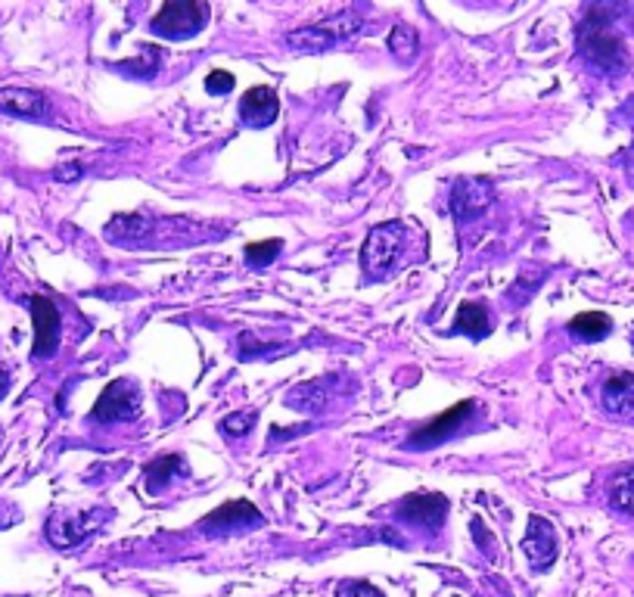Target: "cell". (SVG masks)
<instances>
[{
  "label": "cell",
  "instance_id": "1",
  "mask_svg": "<svg viewBox=\"0 0 634 597\" xmlns=\"http://www.w3.org/2000/svg\"><path fill=\"white\" fill-rule=\"evenodd\" d=\"M578 50L597 72H603L610 79H619L632 62L625 41L619 38V32H615L613 22L603 10H591L585 22L578 25Z\"/></svg>",
  "mask_w": 634,
  "mask_h": 597
},
{
  "label": "cell",
  "instance_id": "2",
  "mask_svg": "<svg viewBox=\"0 0 634 597\" xmlns=\"http://www.w3.org/2000/svg\"><path fill=\"white\" fill-rule=\"evenodd\" d=\"M410 227L402 222H383L368 234L364 240V252H361V268L370 274L373 280L390 277L392 271H398L408 262L410 249Z\"/></svg>",
  "mask_w": 634,
  "mask_h": 597
},
{
  "label": "cell",
  "instance_id": "3",
  "mask_svg": "<svg viewBox=\"0 0 634 597\" xmlns=\"http://www.w3.org/2000/svg\"><path fill=\"white\" fill-rule=\"evenodd\" d=\"M364 20L358 13H336L330 20L318 22V25H302L296 32L287 35V47L299 50V53H324V50H333L339 41H348L361 32Z\"/></svg>",
  "mask_w": 634,
  "mask_h": 597
},
{
  "label": "cell",
  "instance_id": "4",
  "mask_svg": "<svg viewBox=\"0 0 634 597\" xmlns=\"http://www.w3.org/2000/svg\"><path fill=\"white\" fill-rule=\"evenodd\" d=\"M205 20H208V7L200 0H171L153 16L149 28L159 38L184 41V38H193V35L203 32Z\"/></svg>",
  "mask_w": 634,
  "mask_h": 597
},
{
  "label": "cell",
  "instance_id": "5",
  "mask_svg": "<svg viewBox=\"0 0 634 597\" xmlns=\"http://www.w3.org/2000/svg\"><path fill=\"white\" fill-rule=\"evenodd\" d=\"M103 520H109V511L94 508V511H53L47 520V541L60 551L79 548L91 533H97Z\"/></svg>",
  "mask_w": 634,
  "mask_h": 597
},
{
  "label": "cell",
  "instance_id": "6",
  "mask_svg": "<svg viewBox=\"0 0 634 597\" xmlns=\"http://www.w3.org/2000/svg\"><path fill=\"white\" fill-rule=\"evenodd\" d=\"M144 414V398L134 380H112L106 390L100 392L91 420L100 423H124V420H137Z\"/></svg>",
  "mask_w": 634,
  "mask_h": 597
},
{
  "label": "cell",
  "instance_id": "7",
  "mask_svg": "<svg viewBox=\"0 0 634 597\" xmlns=\"http://www.w3.org/2000/svg\"><path fill=\"white\" fill-rule=\"evenodd\" d=\"M265 523V516L262 511L252 504V501H243V498H237V501H227L222 504L218 511H212L208 516H203V523H200V529H203L205 536H240V533H252V529H259Z\"/></svg>",
  "mask_w": 634,
  "mask_h": 597
},
{
  "label": "cell",
  "instance_id": "8",
  "mask_svg": "<svg viewBox=\"0 0 634 597\" xmlns=\"http://www.w3.org/2000/svg\"><path fill=\"white\" fill-rule=\"evenodd\" d=\"M28 309H32V324H35V346H32V358L35 361H50L62 339V318L53 299L47 296H28Z\"/></svg>",
  "mask_w": 634,
  "mask_h": 597
},
{
  "label": "cell",
  "instance_id": "9",
  "mask_svg": "<svg viewBox=\"0 0 634 597\" xmlns=\"http://www.w3.org/2000/svg\"><path fill=\"white\" fill-rule=\"evenodd\" d=\"M472 411H476V405H472L470 398L460 402V405H454V408H448L442 417H435V420H430L427 427H420L417 433H410V439L405 442V449H408V452H430L435 445L448 442L451 435H457L464 427H467V420H470Z\"/></svg>",
  "mask_w": 634,
  "mask_h": 597
},
{
  "label": "cell",
  "instance_id": "10",
  "mask_svg": "<svg viewBox=\"0 0 634 597\" xmlns=\"http://www.w3.org/2000/svg\"><path fill=\"white\" fill-rule=\"evenodd\" d=\"M491 200H494V184L489 178H460L451 187V212L460 225H467L479 212H486Z\"/></svg>",
  "mask_w": 634,
  "mask_h": 597
},
{
  "label": "cell",
  "instance_id": "11",
  "mask_svg": "<svg viewBox=\"0 0 634 597\" xmlns=\"http://www.w3.org/2000/svg\"><path fill=\"white\" fill-rule=\"evenodd\" d=\"M523 554L529 557V566L533 570H548L553 566V560L560 554V541H557V533H553L551 520L533 514L529 516V529L523 536Z\"/></svg>",
  "mask_w": 634,
  "mask_h": 597
},
{
  "label": "cell",
  "instance_id": "12",
  "mask_svg": "<svg viewBox=\"0 0 634 597\" xmlns=\"http://www.w3.org/2000/svg\"><path fill=\"white\" fill-rule=\"evenodd\" d=\"M445 514H448L445 494H408L398 504V520L410 523V526H420L427 533H439L445 523Z\"/></svg>",
  "mask_w": 634,
  "mask_h": 597
},
{
  "label": "cell",
  "instance_id": "13",
  "mask_svg": "<svg viewBox=\"0 0 634 597\" xmlns=\"http://www.w3.org/2000/svg\"><path fill=\"white\" fill-rule=\"evenodd\" d=\"M277 112H280L277 91L267 87V84L249 87L243 94V100H240V119H243V124H249V128H267V124H274Z\"/></svg>",
  "mask_w": 634,
  "mask_h": 597
},
{
  "label": "cell",
  "instance_id": "14",
  "mask_svg": "<svg viewBox=\"0 0 634 597\" xmlns=\"http://www.w3.org/2000/svg\"><path fill=\"white\" fill-rule=\"evenodd\" d=\"M600 405L619 420H634V373H610L600 386Z\"/></svg>",
  "mask_w": 634,
  "mask_h": 597
},
{
  "label": "cell",
  "instance_id": "15",
  "mask_svg": "<svg viewBox=\"0 0 634 597\" xmlns=\"http://www.w3.org/2000/svg\"><path fill=\"white\" fill-rule=\"evenodd\" d=\"M0 112L16 119H47L50 104L32 87H0Z\"/></svg>",
  "mask_w": 634,
  "mask_h": 597
},
{
  "label": "cell",
  "instance_id": "16",
  "mask_svg": "<svg viewBox=\"0 0 634 597\" xmlns=\"http://www.w3.org/2000/svg\"><path fill=\"white\" fill-rule=\"evenodd\" d=\"M190 474L184 464V457L181 454H163V457H156L149 467H146V489L156 494L168 489L175 479H184Z\"/></svg>",
  "mask_w": 634,
  "mask_h": 597
},
{
  "label": "cell",
  "instance_id": "17",
  "mask_svg": "<svg viewBox=\"0 0 634 597\" xmlns=\"http://www.w3.org/2000/svg\"><path fill=\"white\" fill-rule=\"evenodd\" d=\"M610 330H613V321L603 311H582L570 321V333L582 343H600L603 336H610Z\"/></svg>",
  "mask_w": 634,
  "mask_h": 597
},
{
  "label": "cell",
  "instance_id": "18",
  "mask_svg": "<svg viewBox=\"0 0 634 597\" xmlns=\"http://www.w3.org/2000/svg\"><path fill=\"white\" fill-rule=\"evenodd\" d=\"M457 330L460 333H467V336H472V339H486L491 333V314L489 309L482 306V302H464L460 309H457Z\"/></svg>",
  "mask_w": 634,
  "mask_h": 597
},
{
  "label": "cell",
  "instance_id": "19",
  "mask_svg": "<svg viewBox=\"0 0 634 597\" xmlns=\"http://www.w3.org/2000/svg\"><path fill=\"white\" fill-rule=\"evenodd\" d=\"M336 380H321V383H302V386H296V390L289 392L287 405L289 408H299V411H318V408H324V402H327V390L333 386Z\"/></svg>",
  "mask_w": 634,
  "mask_h": 597
},
{
  "label": "cell",
  "instance_id": "20",
  "mask_svg": "<svg viewBox=\"0 0 634 597\" xmlns=\"http://www.w3.org/2000/svg\"><path fill=\"white\" fill-rule=\"evenodd\" d=\"M390 50L398 62H414L420 57V35L410 25H395L390 35Z\"/></svg>",
  "mask_w": 634,
  "mask_h": 597
},
{
  "label": "cell",
  "instance_id": "21",
  "mask_svg": "<svg viewBox=\"0 0 634 597\" xmlns=\"http://www.w3.org/2000/svg\"><path fill=\"white\" fill-rule=\"evenodd\" d=\"M163 65V50L159 47H144V53H137L134 60L119 62V72H131L134 79H153Z\"/></svg>",
  "mask_w": 634,
  "mask_h": 597
},
{
  "label": "cell",
  "instance_id": "22",
  "mask_svg": "<svg viewBox=\"0 0 634 597\" xmlns=\"http://www.w3.org/2000/svg\"><path fill=\"white\" fill-rule=\"evenodd\" d=\"M610 504H613L615 511L634 516V464L625 467L613 479V486H610Z\"/></svg>",
  "mask_w": 634,
  "mask_h": 597
},
{
  "label": "cell",
  "instance_id": "23",
  "mask_svg": "<svg viewBox=\"0 0 634 597\" xmlns=\"http://www.w3.org/2000/svg\"><path fill=\"white\" fill-rule=\"evenodd\" d=\"M280 249H284V240H262V243H252V247H246V262H249L252 268H265V265H271V262L280 255Z\"/></svg>",
  "mask_w": 634,
  "mask_h": 597
},
{
  "label": "cell",
  "instance_id": "24",
  "mask_svg": "<svg viewBox=\"0 0 634 597\" xmlns=\"http://www.w3.org/2000/svg\"><path fill=\"white\" fill-rule=\"evenodd\" d=\"M259 420V414L255 411H237L230 414V417H225L222 420V433L225 435H246L249 430H252V423Z\"/></svg>",
  "mask_w": 634,
  "mask_h": 597
},
{
  "label": "cell",
  "instance_id": "25",
  "mask_svg": "<svg viewBox=\"0 0 634 597\" xmlns=\"http://www.w3.org/2000/svg\"><path fill=\"white\" fill-rule=\"evenodd\" d=\"M336 597H386L376 585H370L364 578H346L339 588H336Z\"/></svg>",
  "mask_w": 634,
  "mask_h": 597
},
{
  "label": "cell",
  "instance_id": "26",
  "mask_svg": "<svg viewBox=\"0 0 634 597\" xmlns=\"http://www.w3.org/2000/svg\"><path fill=\"white\" fill-rule=\"evenodd\" d=\"M234 75L225 72V69H215V72H208V79H205V91L208 94H230L234 91Z\"/></svg>",
  "mask_w": 634,
  "mask_h": 597
},
{
  "label": "cell",
  "instance_id": "27",
  "mask_svg": "<svg viewBox=\"0 0 634 597\" xmlns=\"http://www.w3.org/2000/svg\"><path fill=\"white\" fill-rule=\"evenodd\" d=\"M22 511L13 504V501H7V498H0V529H10L13 523H20Z\"/></svg>",
  "mask_w": 634,
  "mask_h": 597
},
{
  "label": "cell",
  "instance_id": "28",
  "mask_svg": "<svg viewBox=\"0 0 634 597\" xmlns=\"http://www.w3.org/2000/svg\"><path fill=\"white\" fill-rule=\"evenodd\" d=\"M57 178H60V181H75V178H82V165L79 163L60 165V168H57Z\"/></svg>",
  "mask_w": 634,
  "mask_h": 597
},
{
  "label": "cell",
  "instance_id": "29",
  "mask_svg": "<svg viewBox=\"0 0 634 597\" xmlns=\"http://www.w3.org/2000/svg\"><path fill=\"white\" fill-rule=\"evenodd\" d=\"M10 392V371L7 368H0V398Z\"/></svg>",
  "mask_w": 634,
  "mask_h": 597
},
{
  "label": "cell",
  "instance_id": "30",
  "mask_svg": "<svg viewBox=\"0 0 634 597\" xmlns=\"http://www.w3.org/2000/svg\"><path fill=\"white\" fill-rule=\"evenodd\" d=\"M625 165H629V171L634 175V144H632V150H629V156H625Z\"/></svg>",
  "mask_w": 634,
  "mask_h": 597
},
{
  "label": "cell",
  "instance_id": "31",
  "mask_svg": "<svg viewBox=\"0 0 634 597\" xmlns=\"http://www.w3.org/2000/svg\"><path fill=\"white\" fill-rule=\"evenodd\" d=\"M0 439H3V433H0Z\"/></svg>",
  "mask_w": 634,
  "mask_h": 597
},
{
  "label": "cell",
  "instance_id": "32",
  "mask_svg": "<svg viewBox=\"0 0 634 597\" xmlns=\"http://www.w3.org/2000/svg\"><path fill=\"white\" fill-rule=\"evenodd\" d=\"M632 339H634V336H632Z\"/></svg>",
  "mask_w": 634,
  "mask_h": 597
}]
</instances>
